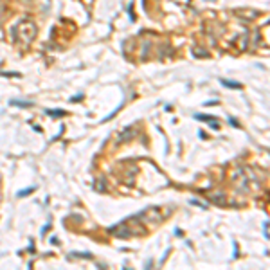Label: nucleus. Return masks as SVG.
Listing matches in <instances>:
<instances>
[{"label": "nucleus", "instance_id": "obj_2", "mask_svg": "<svg viewBox=\"0 0 270 270\" xmlns=\"http://www.w3.org/2000/svg\"><path fill=\"white\" fill-rule=\"evenodd\" d=\"M133 137H135V130L128 128V130H124L121 135H117V141H119V142H124V141H130V139H133Z\"/></svg>", "mask_w": 270, "mask_h": 270}, {"label": "nucleus", "instance_id": "obj_8", "mask_svg": "<svg viewBox=\"0 0 270 270\" xmlns=\"http://www.w3.org/2000/svg\"><path fill=\"white\" fill-rule=\"evenodd\" d=\"M229 123H230L232 126H239V124H238V121H236V119H232V117H229Z\"/></svg>", "mask_w": 270, "mask_h": 270}, {"label": "nucleus", "instance_id": "obj_4", "mask_svg": "<svg viewBox=\"0 0 270 270\" xmlns=\"http://www.w3.org/2000/svg\"><path fill=\"white\" fill-rule=\"evenodd\" d=\"M11 104L13 106H20V108H29L32 103H29V101H11Z\"/></svg>", "mask_w": 270, "mask_h": 270}, {"label": "nucleus", "instance_id": "obj_6", "mask_svg": "<svg viewBox=\"0 0 270 270\" xmlns=\"http://www.w3.org/2000/svg\"><path fill=\"white\" fill-rule=\"evenodd\" d=\"M47 114L52 117H60V115H63V110H47Z\"/></svg>", "mask_w": 270, "mask_h": 270}, {"label": "nucleus", "instance_id": "obj_7", "mask_svg": "<svg viewBox=\"0 0 270 270\" xmlns=\"http://www.w3.org/2000/svg\"><path fill=\"white\" fill-rule=\"evenodd\" d=\"M263 232H265V238H268V221L263 223Z\"/></svg>", "mask_w": 270, "mask_h": 270}, {"label": "nucleus", "instance_id": "obj_1", "mask_svg": "<svg viewBox=\"0 0 270 270\" xmlns=\"http://www.w3.org/2000/svg\"><path fill=\"white\" fill-rule=\"evenodd\" d=\"M195 119L207 123V124L211 126L213 130H218V128H220V121L216 119V117H213V115H202V114H198V115H195Z\"/></svg>", "mask_w": 270, "mask_h": 270}, {"label": "nucleus", "instance_id": "obj_5", "mask_svg": "<svg viewBox=\"0 0 270 270\" xmlns=\"http://www.w3.org/2000/svg\"><path fill=\"white\" fill-rule=\"evenodd\" d=\"M32 191H34V187H27V189H22V191H18V196H25V195H31Z\"/></svg>", "mask_w": 270, "mask_h": 270}, {"label": "nucleus", "instance_id": "obj_3", "mask_svg": "<svg viewBox=\"0 0 270 270\" xmlns=\"http://www.w3.org/2000/svg\"><path fill=\"white\" fill-rule=\"evenodd\" d=\"M221 85L223 86H227V88H241V85L239 83H234V81H229V79H221Z\"/></svg>", "mask_w": 270, "mask_h": 270}]
</instances>
